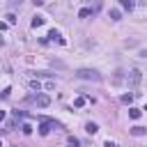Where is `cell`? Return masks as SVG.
Listing matches in <instances>:
<instances>
[{"label": "cell", "mask_w": 147, "mask_h": 147, "mask_svg": "<svg viewBox=\"0 0 147 147\" xmlns=\"http://www.w3.org/2000/svg\"><path fill=\"white\" fill-rule=\"evenodd\" d=\"M48 39H53V41H57V44H64V39L60 37L57 30H51V32H48Z\"/></svg>", "instance_id": "5"}, {"label": "cell", "mask_w": 147, "mask_h": 147, "mask_svg": "<svg viewBox=\"0 0 147 147\" xmlns=\"http://www.w3.org/2000/svg\"><path fill=\"white\" fill-rule=\"evenodd\" d=\"M106 147H117V142H113V140H106Z\"/></svg>", "instance_id": "20"}, {"label": "cell", "mask_w": 147, "mask_h": 147, "mask_svg": "<svg viewBox=\"0 0 147 147\" xmlns=\"http://www.w3.org/2000/svg\"><path fill=\"white\" fill-rule=\"evenodd\" d=\"M34 101H37V106H39V108L51 106V96H48V94H37V96H34Z\"/></svg>", "instance_id": "3"}, {"label": "cell", "mask_w": 147, "mask_h": 147, "mask_svg": "<svg viewBox=\"0 0 147 147\" xmlns=\"http://www.w3.org/2000/svg\"><path fill=\"white\" fill-rule=\"evenodd\" d=\"M21 131L28 136V133H32V126H30V124H23V126H21Z\"/></svg>", "instance_id": "18"}, {"label": "cell", "mask_w": 147, "mask_h": 147, "mask_svg": "<svg viewBox=\"0 0 147 147\" xmlns=\"http://www.w3.org/2000/svg\"><path fill=\"white\" fill-rule=\"evenodd\" d=\"M129 133H131V136H145L147 129H145V126H133V129H129Z\"/></svg>", "instance_id": "6"}, {"label": "cell", "mask_w": 147, "mask_h": 147, "mask_svg": "<svg viewBox=\"0 0 147 147\" xmlns=\"http://www.w3.org/2000/svg\"><path fill=\"white\" fill-rule=\"evenodd\" d=\"M5 18H7V23H9V25H14V23H16V16H14V14H7Z\"/></svg>", "instance_id": "17"}, {"label": "cell", "mask_w": 147, "mask_h": 147, "mask_svg": "<svg viewBox=\"0 0 147 147\" xmlns=\"http://www.w3.org/2000/svg\"><path fill=\"white\" fill-rule=\"evenodd\" d=\"M0 147H2V142H0Z\"/></svg>", "instance_id": "26"}, {"label": "cell", "mask_w": 147, "mask_h": 147, "mask_svg": "<svg viewBox=\"0 0 147 147\" xmlns=\"http://www.w3.org/2000/svg\"><path fill=\"white\" fill-rule=\"evenodd\" d=\"M21 2H23V0H9V5H11V7H16V5H21Z\"/></svg>", "instance_id": "21"}, {"label": "cell", "mask_w": 147, "mask_h": 147, "mask_svg": "<svg viewBox=\"0 0 147 147\" xmlns=\"http://www.w3.org/2000/svg\"><path fill=\"white\" fill-rule=\"evenodd\" d=\"M140 57H147V51H140Z\"/></svg>", "instance_id": "24"}, {"label": "cell", "mask_w": 147, "mask_h": 147, "mask_svg": "<svg viewBox=\"0 0 147 147\" xmlns=\"http://www.w3.org/2000/svg\"><path fill=\"white\" fill-rule=\"evenodd\" d=\"M110 18L113 21H122V11L119 9H110Z\"/></svg>", "instance_id": "12"}, {"label": "cell", "mask_w": 147, "mask_h": 147, "mask_svg": "<svg viewBox=\"0 0 147 147\" xmlns=\"http://www.w3.org/2000/svg\"><path fill=\"white\" fill-rule=\"evenodd\" d=\"M7 28H9V23L7 21H0V30H7Z\"/></svg>", "instance_id": "19"}, {"label": "cell", "mask_w": 147, "mask_h": 147, "mask_svg": "<svg viewBox=\"0 0 147 147\" xmlns=\"http://www.w3.org/2000/svg\"><path fill=\"white\" fill-rule=\"evenodd\" d=\"M122 80H124V76H122V71H115V76H113V83H115V85H119Z\"/></svg>", "instance_id": "13"}, {"label": "cell", "mask_w": 147, "mask_h": 147, "mask_svg": "<svg viewBox=\"0 0 147 147\" xmlns=\"http://www.w3.org/2000/svg\"><path fill=\"white\" fill-rule=\"evenodd\" d=\"M76 78H80V80H92V83H101V80H103V76H101L96 69H78V71H76Z\"/></svg>", "instance_id": "1"}, {"label": "cell", "mask_w": 147, "mask_h": 147, "mask_svg": "<svg viewBox=\"0 0 147 147\" xmlns=\"http://www.w3.org/2000/svg\"><path fill=\"white\" fill-rule=\"evenodd\" d=\"M129 117H131V119H138V117H140V110H138V108H129Z\"/></svg>", "instance_id": "14"}, {"label": "cell", "mask_w": 147, "mask_h": 147, "mask_svg": "<svg viewBox=\"0 0 147 147\" xmlns=\"http://www.w3.org/2000/svg\"><path fill=\"white\" fill-rule=\"evenodd\" d=\"M32 2H34L37 7H39V5H44V0H32Z\"/></svg>", "instance_id": "22"}, {"label": "cell", "mask_w": 147, "mask_h": 147, "mask_svg": "<svg viewBox=\"0 0 147 147\" xmlns=\"http://www.w3.org/2000/svg\"><path fill=\"white\" fill-rule=\"evenodd\" d=\"M2 119H5V110H0V122H2Z\"/></svg>", "instance_id": "23"}, {"label": "cell", "mask_w": 147, "mask_h": 147, "mask_svg": "<svg viewBox=\"0 0 147 147\" xmlns=\"http://www.w3.org/2000/svg\"><path fill=\"white\" fill-rule=\"evenodd\" d=\"M133 96H136V94H122V99H119V101H122V103H131V101H133Z\"/></svg>", "instance_id": "16"}, {"label": "cell", "mask_w": 147, "mask_h": 147, "mask_svg": "<svg viewBox=\"0 0 147 147\" xmlns=\"http://www.w3.org/2000/svg\"><path fill=\"white\" fill-rule=\"evenodd\" d=\"M90 14H94V11H92V9H87V7H83V9L78 11V18H87Z\"/></svg>", "instance_id": "11"}, {"label": "cell", "mask_w": 147, "mask_h": 147, "mask_svg": "<svg viewBox=\"0 0 147 147\" xmlns=\"http://www.w3.org/2000/svg\"><path fill=\"white\" fill-rule=\"evenodd\" d=\"M145 110H147V106H145Z\"/></svg>", "instance_id": "25"}, {"label": "cell", "mask_w": 147, "mask_h": 147, "mask_svg": "<svg viewBox=\"0 0 147 147\" xmlns=\"http://www.w3.org/2000/svg\"><path fill=\"white\" fill-rule=\"evenodd\" d=\"M51 126H53V122H51V119H44V122L39 124V133H41V136H48Z\"/></svg>", "instance_id": "4"}, {"label": "cell", "mask_w": 147, "mask_h": 147, "mask_svg": "<svg viewBox=\"0 0 147 147\" xmlns=\"http://www.w3.org/2000/svg\"><path fill=\"white\" fill-rule=\"evenodd\" d=\"M44 21H46V18H44V16H34V18H32V23H30V25H32V28H39V25H44Z\"/></svg>", "instance_id": "9"}, {"label": "cell", "mask_w": 147, "mask_h": 147, "mask_svg": "<svg viewBox=\"0 0 147 147\" xmlns=\"http://www.w3.org/2000/svg\"><path fill=\"white\" fill-rule=\"evenodd\" d=\"M119 5H122V7L126 9V11H131V9L136 7V2H133V0H119Z\"/></svg>", "instance_id": "8"}, {"label": "cell", "mask_w": 147, "mask_h": 147, "mask_svg": "<svg viewBox=\"0 0 147 147\" xmlns=\"http://www.w3.org/2000/svg\"><path fill=\"white\" fill-rule=\"evenodd\" d=\"M85 131H87V133H90V136H94V133H96V131H99V126H96V124H94V122H87V124H85Z\"/></svg>", "instance_id": "7"}, {"label": "cell", "mask_w": 147, "mask_h": 147, "mask_svg": "<svg viewBox=\"0 0 147 147\" xmlns=\"http://www.w3.org/2000/svg\"><path fill=\"white\" fill-rule=\"evenodd\" d=\"M28 85H30V90H37V92L41 90V83H39V80H30Z\"/></svg>", "instance_id": "15"}, {"label": "cell", "mask_w": 147, "mask_h": 147, "mask_svg": "<svg viewBox=\"0 0 147 147\" xmlns=\"http://www.w3.org/2000/svg\"><path fill=\"white\" fill-rule=\"evenodd\" d=\"M140 80H142V71H140V69L129 71V76H126V85H129V87H138Z\"/></svg>", "instance_id": "2"}, {"label": "cell", "mask_w": 147, "mask_h": 147, "mask_svg": "<svg viewBox=\"0 0 147 147\" xmlns=\"http://www.w3.org/2000/svg\"><path fill=\"white\" fill-rule=\"evenodd\" d=\"M87 101H90V99H87V96H78V99H76V101H74V106H76V108H83V106H85V103H87Z\"/></svg>", "instance_id": "10"}]
</instances>
